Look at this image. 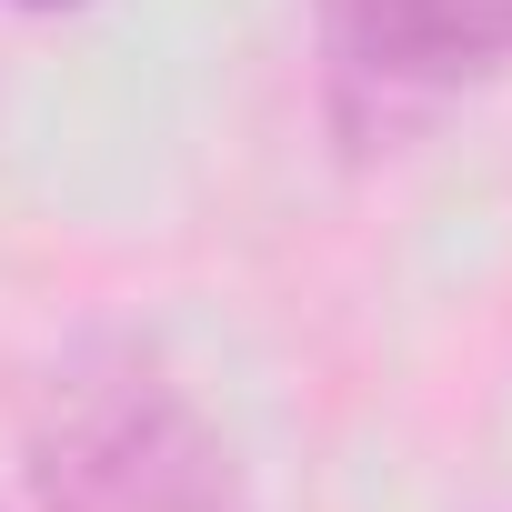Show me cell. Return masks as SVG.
Listing matches in <instances>:
<instances>
[{
	"label": "cell",
	"mask_w": 512,
	"mask_h": 512,
	"mask_svg": "<svg viewBox=\"0 0 512 512\" xmlns=\"http://www.w3.org/2000/svg\"><path fill=\"white\" fill-rule=\"evenodd\" d=\"M41 512H251L241 452L151 352H81L31 432Z\"/></svg>",
	"instance_id": "cell-1"
},
{
	"label": "cell",
	"mask_w": 512,
	"mask_h": 512,
	"mask_svg": "<svg viewBox=\"0 0 512 512\" xmlns=\"http://www.w3.org/2000/svg\"><path fill=\"white\" fill-rule=\"evenodd\" d=\"M342 91L422 101L512 61V0H322Z\"/></svg>",
	"instance_id": "cell-2"
},
{
	"label": "cell",
	"mask_w": 512,
	"mask_h": 512,
	"mask_svg": "<svg viewBox=\"0 0 512 512\" xmlns=\"http://www.w3.org/2000/svg\"><path fill=\"white\" fill-rule=\"evenodd\" d=\"M0 11H71V0H0Z\"/></svg>",
	"instance_id": "cell-3"
}]
</instances>
